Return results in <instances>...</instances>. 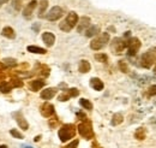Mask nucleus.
Masks as SVG:
<instances>
[{
	"mask_svg": "<svg viewBox=\"0 0 156 148\" xmlns=\"http://www.w3.org/2000/svg\"><path fill=\"white\" fill-rule=\"evenodd\" d=\"M90 86L94 88L95 90H102L103 89V82L100 80V78H97V77H94L90 80Z\"/></svg>",
	"mask_w": 156,
	"mask_h": 148,
	"instance_id": "15",
	"label": "nucleus"
},
{
	"mask_svg": "<svg viewBox=\"0 0 156 148\" xmlns=\"http://www.w3.org/2000/svg\"><path fill=\"white\" fill-rule=\"evenodd\" d=\"M7 1H8V0H0V7H1V5H3V4L7 3Z\"/></svg>",
	"mask_w": 156,
	"mask_h": 148,
	"instance_id": "35",
	"label": "nucleus"
},
{
	"mask_svg": "<svg viewBox=\"0 0 156 148\" xmlns=\"http://www.w3.org/2000/svg\"><path fill=\"white\" fill-rule=\"evenodd\" d=\"M17 60L16 59H13V58H5V59H3V64L5 65V66H7V67H12V66H15L17 63H16Z\"/></svg>",
	"mask_w": 156,
	"mask_h": 148,
	"instance_id": "26",
	"label": "nucleus"
},
{
	"mask_svg": "<svg viewBox=\"0 0 156 148\" xmlns=\"http://www.w3.org/2000/svg\"><path fill=\"white\" fill-rule=\"evenodd\" d=\"M28 51L31 53H37V54H45L47 52L45 48L37 47V46H28Z\"/></svg>",
	"mask_w": 156,
	"mask_h": 148,
	"instance_id": "20",
	"label": "nucleus"
},
{
	"mask_svg": "<svg viewBox=\"0 0 156 148\" xmlns=\"http://www.w3.org/2000/svg\"><path fill=\"white\" fill-rule=\"evenodd\" d=\"M0 148H7V146H5V144H1V146H0Z\"/></svg>",
	"mask_w": 156,
	"mask_h": 148,
	"instance_id": "36",
	"label": "nucleus"
},
{
	"mask_svg": "<svg viewBox=\"0 0 156 148\" xmlns=\"http://www.w3.org/2000/svg\"><path fill=\"white\" fill-rule=\"evenodd\" d=\"M123 121H124V117H123V114H120V113H115L114 116H113V118H112V122H111V124L112 125H119L120 123H123Z\"/></svg>",
	"mask_w": 156,
	"mask_h": 148,
	"instance_id": "21",
	"label": "nucleus"
},
{
	"mask_svg": "<svg viewBox=\"0 0 156 148\" xmlns=\"http://www.w3.org/2000/svg\"><path fill=\"white\" fill-rule=\"evenodd\" d=\"M77 146H78V140H75V141H73L72 143H70V144L67 146L66 148H76Z\"/></svg>",
	"mask_w": 156,
	"mask_h": 148,
	"instance_id": "34",
	"label": "nucleus"
},
{
	"mask_svg": "<svg viewBox=\"0 0 156 148\" xmlns=\"http://www.w3.org/2000/svg\"><path fill=\"white\" fill-rule=\"evenodd\" d=\"M125 47H126V42L123 40V39H120V37L113 39V41L111 42V49L113 51V53H115V54H120L124 51Z\"/></svg>",
	"mask_w": 156,
	"mask_h": 148,
	"instance_id": "6",
	"label": "nucleus"
},
{
	"mask_svg": "<svg viewBox=\"0 0 156 148\" xmlns=\"http://www.w3.org/2000/svg\"><path fill=\"white\" fill-rule=\"evenodd\" d=\"M42 40H43V42H45L48 47H51V46H53L54 42H55V36H54V34H52V33H49V32H46V33H43V35H42Z\"/></svg>",
	"mask_w": 156,
	"mask_h": 148,
	"instance_id": "13",
	"label": "nucleus"
},
{
	"mask_svg": "<svg viewBox=\"0 0 156 148\" xmlns=\"http://www.w3.org/2000/svg\"><path fill=\"white\" fill-rule=\"evenodd\" d=\"M155 72H156V67H155Z\"/></svg>",
	"mask_w": 156,
	"mask_h": 148,
	"instance_id": "37",
	"label": "nucleus"
},
{
	"mask_svg": "<svg viewBox=\"0 0 156 148\" xmlns=\"http://www.w3.org/2000/svg\"><path fill=\"white\" fill-rule=\"evenodd\" d=\"M67 94H69V96L71 97H75V96H78V94H79V92H78V89H76V88H72V89H69L67 90Z\"/></svg>",
	"mask_w": 156,
	"mask_h": 148,
	"instance_id": "31",
	"label": "nucleus"
},
{
	"mask_svg": "<svg viewBox=\"0 0 156 148\" xmlns=\"http://www.w3.org/2000/svg\"><path fill=\"white\" fill-rule=\"evenodd\" d=\"M36 6H37V1H36V0H31V1L25 6L24 11H23V16L25 18H30L31 15L34 13V10L36 8Z\"/></svg>",
	"mask_w": 156,
	"mask_h": 148,
	"instance_id": "10",
	"label": "nucleus"
},
{
	"mask_svg": "<svg viewBox=\"0 0 156 148\" xmlns=\"http://www.w3.org/2000/svg\"><path fill=\"white\" fill-rule=\"evenodd\" d=\"M41 114L43 117H51L52 114H54V106L49 102H46L41 106Z\"/></svg>",
	"mask_w": 156,
	"mask_h": 148,
	"instance_id": "12",
	"label": "nucleus"
},
{
	"mask_svg": "<svg viewBox=\"0 0 156 148\" xmlns=\"http://www.w3.org/2000/svg\"><path fill=\"white\" fill-rule=\"evenodd\" d=\"M48 6V0H41L40 1V11H38V17H43V13Z\"/></svg>",
	"mask_w": 156,
	"mask_h": 148,
	"instance_id": "24",
	"label": "nucleus"
},
{
	"mask_svg": "<svg viewBox=\"0 0 156 148\" xmlns=\"http://www.w3.org/2000/svg\"><path fill=\"white\" fill-rule=\"evenodd\" d=\"M12 5L15 7V10H17V11H19L22 7V0H12Z\"/></svg>",
	"mask_w": 156,
	"mask_h": 148,
	"instance_id": "30",
	"label": "nucleus"
},
{
	"mask_svg": "<svg viewBox=\"0 0 156 148\" xmlns=\"http://www.w3.org/2000/svg\"><path fill=\"white\" fill-rule=\"evenodd\" d=\"M79 104L83 108H85V110H93V104L88 100V99H81Z\"/></svg>",
	"mask_w": 156,
	"mask_h": 148,
	"instance_id": "25",
	"label": "nucleus"
},
{
	"mask_svg": "<svg viewBox=\"0 0 156 148\" xmlns=\"http://www.w3.org/2000/svg\"><path fill=\"white\" fill-rule=\"evenodd\" d=\"M3 36L7 37V39H15L16 37V34H15V30L12 28H10V27H6L3 29Z\"/></svg>",
	"mask_w": 156,
	"mask_h": 148,
	"instance_id": "19",
	"label": "nucleus"
},
{
	"mask_svg": "<svg viewBox=\"0 0 156 148\" xmlns=\"http://www.w3.org/2000/svg\"><path fill=\"white\" fill-rule=\"evenodd\" d=\"M77 23H78V16H77L76 12L71 11L69 15H67V17H66V18L64 19V21L60 23L59 28L61 29L63 32L69 33V32H71L72 29L77 25Z\"/></svg>",
	"mask_w": 156,
	"mask_h": 148,
	"instance_id": "1",
	"label": "nucleus"
},
{
	"mask_svg": "<svg viewBox=\"0 0 156 148\" xmlns=\"http://www.w3.org/2000/svg\"><path fill=\"white\" fill-rule=\"evenodd\" d=\"M43 86H45V81H43V80H35V81H33V82H31V84H30L31 89H33L34 92L40 90Z\"/></svg>",
	"mask_w": 156,
	"mask_h": 148,
	"instance_id": "18",
	"label": "nucleus"
},
{
	"mask_svg": "<svg viewBox=\"0 0 156 148\" xmlns=\"http://www.w3.org/2000/svg\"><path fill=\"white\" fill-rule=\"evenodd\" d=\"M13 117H15V119H16V122L18 123V125H19V128H21V129L26 130L28 128H29L28 122L25 121V118L23 117V114H22L21 112H16V113H13Z\"/></svg>",
	"mask_w": 156,
	"mask_h": 148,
	"instance_id": "11",
	"label": "nucleus"
},
{
	"mask_svg": "<svg viewBox=\"0 0 156 148\" xmlns=\"http://www.w3.org/2000/svg\"><path fill=\"white\" fill-rule=\"evenodd\" d=\"M69 99H70V96H69V94H66V93H64V94H61L59 96V100L60 101H67Z\"/></svg>",
	"mask_w": 156,
	"mask_h": 148,
	"instance_id": "33",
	"label": "nucleus"
},
{
	"mask_svg": "<svg viewBox=\"0 0 156 148\" xmlns=\"http://www.w3.org/2000/svg\"><path fill=\"white\" fill-rule=\"evenodd\" d=\"M78 131H79L81 136L84 137L86 140H90L94 137V131H93V126L89 121H85L78 125Z\"/></svg>",
	"mask_w": 156,
	"mask_h": 148,
	"instance_id": "5",
	"label": "nucleus"
},
{
	"mask_svg": "<svg viewBox=\"0 0 156 148\" xmlns=\"http://www.w3.org/2000/svg\"><path fill=\"white\" fill-rule=\"evenodd\" d=\"M145 135H147V133H145L144 128H138V129L136 130V133H134V137L137 140H144L145 139Z\"/></svg>",
	"mask_w": 156,
	"mask_h": 148,
	"instance_id": "22",
	"label": "nucleus"
},
{
	"mask_svg": "<svg viewBox=\"0 0 156 148\" xmlns=\"http://www.w3.org/2000/svg\"><path fill=\"white\" fill-rule=\"evenodd\" d=\"M95 59H96L97 62L106 63L107 60H108V57H107L104 53H97V54H95Z\"/></svg>",
	"mask_w": 156,
	"mask_h": 148,
	"instance_id": "27",
	"label": "nucleus"
},
{
	"mask_svg": "<svg viewBox=\"0 0 156 148\" xmlns=\"http://www.w3.org/2000/svg\"><path fill=\"white\" fill-rule=\"evenodd\" d=\"M89 27H90V18L89 17H82L79 23H77V30H78V33H83Z\"/></svg>",
	"mask_w": 156,
	"mask_h": 148,
	"instance_id": "9",
	"label": "nucleus"
},
{
	"mask_svg": "<svg viewBox=\"0 0 156 148\" xmlns=\"http://www.w3.org/2000/svg\"><path fill=\"white\" fill-rule=\"evenodd\" d=\"M119 67L123 72H129V66H127V64H126V62L120 60L119 62Z\"/></svg>",
	"mask_w": 156,
	"mask_h": 148,
	"instance_id": "28",
	"label": "nucleus"
},
{
	"mask_svg": "<svg viewBox=\"0 0 156 148\" xmlns=\"http://www.w3.org/2000/svg\"><path fill=\"white\" fill-rule=\"evenodd\" d=\"M100 33V27H97V25H93V27H89L85 30V36L88 37H93L95 35H97Z\"/></svg>",
	"mask_w": 156,
	"mask_h": 148,
	"instance_id": "16",
	"label": "nucleus"
},
{
	"mask_svg": "<svg viewBox=\"0 0 156 148\" xmlns=\"http://www.w3.org/2000/svg\"><path fill=\"white\" fill-rule=\"evenodd\" d=\"M149 95H153V96L156 95V84L149 87Z\"/></svg>",
	"mask_w": 156,
	"mask_h": 148,
	"instance_id": "32",
	"label": "nucleus"
},
{
	"mask_svg": "<svg viewBox=\"0 0 156 148\" xmlns=\"http://www.w3.org/2000/svg\"><path fill=\"white\" fill-rule=\"evenodd\" d=\"M56 94V89L55 88H47V89L42 90L41 93V97L45 99V100H49V99L54 97Z\"/></svg>",
	"mask_w": 156,
	"mask_h": 148,
	"instance_id": "14",
	"label": "nucleus"
},
{
	"mask_svg": "<svg viewBox=\"0 0 156 148\" xmlns=\"http://www.w3.org/2000/svg\"><path fill=\"white\" fill-rule=\"evenodd\" d=\"M63 13H64V11H63V8H61L60 6H54L53 8H51V10H49V12L47 13L46 18L48 19V21L54 22V21H56V19L61 18Z\"/></svg>",
	"mask_w": 156,
	"mask_h": 148,
	"instance_id": "8",
	"label": "nucleus"
},
{
	"mask_svg": "<svg viewBox=\"0 0 156 148\" xmlns=\"http://www.w3.org/2000/svg\"><path fill=\"white\" fill-rule=\"evenodd\" d=\"M10 134H11L13 137H16V139H19V140H21V139H23V135H22L21 133H19V131H17L16 129H12V130H10Z\"/></svg>",
	"mask_w": 156,
	"mask_h": 148,
	"instance_id": "29",
	"label": "nucleus"
},
{
	"mask_svg": "<svg viewBox=\"0 0 156 148\" xmlns=\"http://www.w3.org/2000/svg\"><path fill=\"white\" fill-rule=\"evenodd\" d=\"M12 89V84L11 83H8V82H3L1 84H0V90H1L4 94H7L10 93Z\"/></svg>",
	"mask_w": 156,
	"mask_h": 148,
	"instance_id": "23",
	"label": "nucleus"
},
{
	"mask_svg": "<svg viewBox=\"0 0 156 148\" xmlns=\"http://www.w3.org/2000/svg\"><path fill=\"white\" fill-rule=\"evenodd\" d=\"M75 134H76V128L72 124H66L59 130V137L63 142H66L70 139H72L75 136Z\"/></svg>",
	"mask_w": 156,
	"mask_h": 148,
	"instance_id": "4",
	"label": "nucleus"
},
{
	"mask_svg": "<svg viewBox=\"0 0 156 148\" xmlns=\"http://www.w3.org/2000/svg\"><path fill=\"white\" fill-rule=\"evenodd\" d=\"M156 63V47L150 48L148 52H145L141 58V65L143 67H151Z\"/></svg>",
	"mask_w": 156,
	"mask_h": 148,
	"instance_id": "2",
	"label": "nucleus"
},
{
	"mask_svg": "<svg viewBox=\"0 0 156 148\" xmlns=\"http://www.w3.org/2000/svg\"><path fill=\"white\" fill-rule=\"evenodd\" d=\"M90 63L88 62V60H81V63H79V71L82 72V74H86V72H89L90 71Z\"/></svg>",
	"mask_w": 156,
	"mask_h": 148,
	"instance_id": "17",
	"label": "nucleus"
},
{
	"mask_svg": "<svg viewBox=\"0 0 156 148\" xmlns=\"http://www.w3.org/2000/svg\"><path fill=\"white\" fill-rule=\"evenodd\" d=\"M108 42H109L108 33H102L100 36L95 37L90 42V47H91V49H94V51H100V49H102Z\"/></svg>",
	"mask_w": 156,
	"mask_h": 148,
	"instance_id": "3",
	"label": "nucleus"
},
{
	"mask_svg": "<svg viewBox=\"0 0 156 148\" xmlns=\"http://www.w3.org/2000/svg\"><path fill=\"white\" fill-rule=\"evenodd\" d=\"M126 46L129 48V55H134L141 48V41L137 37H131L130 40L126 42Z\"/></svg>",
	"mask_w": 156,
	"mask_h": 148,
	"instance_id": "7",
	"label": "nucleus"
}]
</instances>
